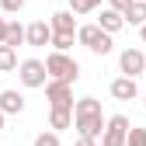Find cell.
Returning <instances> with one entry per match:
<instances>
[{
    "mask_svg": "<svg viewBox=\"0 0 146 146\" xmlns=\"http://www.w3.org/2000/svg\"><path fill=\"white\" fill-rule=\"evenodd\" d=\"M45 63V73H49V80H66V84H77L80 80V63L70 56V52H59V49H52L49 56L42 59Z\"/></svg>",
    "mask_w": 146,
    "mask_h": 146,
    "instance_id": "obj_1",
    "label": "cell"
},
{
    "mask_svg": "<svg viewBox=\"0 0 146 146\" xmlns=\"http://www.w3.org/2000/svg\"><path fill=\"white\" fill-rule=\"evenodd\" d=\"M77 42L84 49H90L94 56H108L111 52V35L98 25H77Z\"/></svg>",
    "mask_w": 146,
    "mask_h": 146,
    "instance_id": "obj_2",
    "label": "cell"
},
{
    "mask_svg": "<svg viewBox=\"0 0 146 146\" xmlns=\"http://www.w3.org/2000/svg\"><path fill=\"white\" fill-rule=\"evenodd\" d=\"M17 80H21L28 90L42 87V84L49 80V73H45V63H42V59H21V63H17Z\"/></svg>",
    "mask_w": 146,
    "mask_h": 146,
    "instance_id": "obj_3",
    "label": "cell"
},
{
    "mask_svg": "<svg viewBox=\"0 0 146 146\" xmlns=\"http://www.w3.org/2000/svg\"><path fill=\"white\" fill-rule=\"evenodd\" d=\"M45 101L49 108H73V84L66 80H45Z\"/></svg>",
    "mask_w": 146,
    "mask_h": 146,
    "instance_id": "obj_4",
    "label": "cell"
},
{
    "mask_svg": "<svg viewBox=\"0 0 146 146\" xmlns=\"http://www.w3.org/2000/svg\"><path fill=\"white\" fill-rule=\"evenodd\" d=\"M118 70L125 73V77H139V73L146 70V52L143 49H122L118 52Z\"/></svg>",
    "mask_w": 146,
    "mask_h": 146,
    "instance_id": "obj_5",
    "label": "cell"
},
{
    "mask_svg": "<svg viewBox=\"0 0 146 146\" xmlns=\"http://www.w3.org/2000/svg\"><path fill=\"white\" fill-rule=\"evenodd\" d=\"M108 90H111L115 101H136V98H139V84H136V77H125V73H122V77H115Z\"/></svg>",
    "mask_w": 146,
    "mask_h": 146,
    "instance_id": "obj_6",
    "label": "cell"
},
{
    "mask_svg": "<svg viewBox=\"0 0 146 146\" xmlns=\"http://www.w3.org/2000/svg\"><path fill=\"white\" fill-rule=\"evenodd\" d=\"M49 38H52V28H49V21H31V25L25 28V45H31V49H42V45H49Z\"/></svg>",
    "mask_w": 146,
    "mask_h": 146,
    "instance_id": "obj_7",
    "label": "cell"
},
{
    "mask_svg": "<svg viewBox=\"0 0 146 146\" xmlns=\"http://www.w3.org/2000/svg\"><path fill=\"white\" fill-rule=\"evenodd\" d=\"M125 132H129V118H125V115H111V118H104V132H101V139L125 143Z\"/></svg>",
    "mask_w": 146,
    "mask_h": 146,
    "instance_id": "obj_8",
    "label": "cell"
},
{
    "mask_svg": "<svg viewBox=\"0 0 146 146\" xmlns=\"http://www.w3.org/2000/svg\"><path fill=\"white\" fill-rule=\"evenodd\" d=\"M73 129H77V136L101 139V132H104V115H94V118H77V122H73Z\"/></svg>",
    "mask_w": 146,
    "mask_h": 146,
    "instance_id": "obj_9",
    "label": "cell"
},
{
    "mask_svg": "<svg viewBox=\"0 0 146 146\" xmlns=\"http://www.w3.org/2000/svg\"><path fill=\"white\" fill-rule=\"evenodd\" d=\"M98 28H104L108 35H115V31H122L125 28V17L115 11V7H101V14H98V21H94Z\"/></svg>",
    "mask_w": 146,
    "mask_h": 146,
    "instance_id": "obj_10",
    "label": "cell"
},
{
    "mask_svg": "<svg viewBox=\"0 0 146 146\" xmlns=\"http://www.w3.org/2000/svg\"><path fill=\"white\" fill-rule=\"evenodd\" d=\"M0 111H4V115H21L25 111V94H21V90H0Z\"/></svg>",
    "mask_w": 146,
    "mask_h": 146,
    "instance_id": "obj_11",
    "label": "cell"
},
{
    "mask_svg": "<svg viewBox=\"0 0 146 146\" xmlns=\"http://www.w3.org/2000/svg\"><path fill=\"white\" fill-rule=\"evenodd\" d=\"M101 115V101L98 98H80V101H73V122L77 118H94Z\"/></svg>",
    "mask_w": 146,
    "mask_h": 146,
    "instance_id": "obj_12",
    "label": "cell"
},
{
    "mask_svg": "<svg viewBox=\"0 0 146 146\" xmlns=\"http://www.w3.org/2000/svg\"><path fill=\"white\" fill-rule=\"evenodd\" d=\"M49 129L52 132L73 129V108H52V111H49Z\"/></svg>",
    "mask_w": 146,
    "mask_h": 146,
    "instance_id": "obj_13",
    "label": "cell"
},
{
    "mask_svg": "<svg viewBox=\"0 0 146 146\" xmlns=\"http://www.w3.org/2000/svg\"><path fill=\"white\" fill-rule=\"evenodd\" d=\"M49 28L52 31H70V35H77V17H73V11H56L49 17Z\"/></svg>",
    "mask_w": 146,
    "mask_h": 146,
    "instance_id": "obj_14",
    "label": "cell"
},
{
    "mask_svg": "<svg viewBox=\"0 0 146 146\" xmlns=\"http://www.w3.org/2000/svg\"><path fill=\"white\" fill-rule=\"evenodd\" d=\"M122 17H125V25H136V28H139V25L146 21V0H132V4L125 7Z\"/></svg>",
    "mask_w": 146,
    "mask_h": 146,
    "instance_id": "obj_15",
    "label": "cell"
},
{
    "mask_svg": "<svg viewBox=\"0 0 146 146\" xmlns=\"http://www.w3.org/2000/svg\"><path fill=\"white\" fill-rule=\"evenodd\" d=\"M11 70H17V49L0 42V73H11Z\"/></svg>",
    "mask_w": 146,
    "mask_h": 146,
    "instance_id": "obj_16",
    "label": "cell"
},
{
    "mask_svg": "<svg viewBox=\"0 0 146 146\" xmlns=\"http://www.w3.org/2000/svg\"><path fill=\"white\" fill-rule=\"evenodd\" d=\"M4 42H7L11 49L25 45V25H17V21H7V31H4Z\"/></svg>",
    "mask_w": 146,
    "mask_h": 146,
    "instance_id": "obj_17",
    "label": "cell"
},
{
    "mask_svg": "<svg viewBox=\"0 0 146 146\" xmlns=\"http://www.w3.org/2000/svg\"><path fill=\"white\" fill-rule=\"evenodd\" d=\"M73 42H77V35H70V31H52V38H49V45L59 49V52H70Z\"/></svg>",
    "mask_w": 146,
    "mask_h": 146,
    "instance_id": "obj_18",
    "label": "cell"
},
{
    "mask_svg": "<svg viewBox=\"0 0 146 146\" xmlns=\"http://www.w3.org/2000/svg\"><path fill=\"white\" fill-rule=\"evenodd\" d=\"M101 7V0H70V11L73 14H94Z\"/></svg>",
    "mask_w": 146,
    "mask_h": 146,
    "instance_id": "obj_19",
    "label": "cell"
},
{
    "mask_svg": "<svg viewBox=\"0 0 146 146\" xmlns=\"http://www.w3.org/2000/svg\"><path fill=\"white\" fill-rule=\"evenodd\" d=\"M125 146H146V129L129 125V132H125Z\"/></svg>",
    "mask_w": 146,
    "mask_h": 146,
    "instance_id": "obj_20",
    "label": "cell"
},
{
    "mask_svg": "<svg viewBox=\"0 0 146 146\" xmlns=\"http://www.w3.org/2000/svg\"><path fill=\"white\" fill-rule=\"evenodd\" d=\"M35 146H59V132H38Z\"/></svg>",
    "mask_w": 146,
    "mask_h": 146,
    "instance_id": "obj_21",
    "label": "cell"
},
{
    "mask_svg": "<svg viewBox=\"0 0 146 146\" xmlns=\"http://www.w3.org/2000/svg\"><path fill=\"white\" fill-rule=\"evenodd\" d=\"M25 7V0H0V14H17Z\"/></svg>",
    "mask_w": 146,
    "mask_h": 146,
    "instance_id": "obj_22",
    "label": "cell"
},
{
    "mask_svg": "<svg viewBox=\"0 0 146 146\" xmlns=\"http://www.w3.org/2000/svg\"><path fill=\"white\" fill-rule=\"evenodd\" d=\"M132 4V0H108V7H115L118 14H125V7H129Z\"/></svg>",
    "mask_w": 146,
    "mask_h": 146,
    "instance_id": "obj_23",
    "label": "cell"
},
{
    "mask_svg": "<svg viewBox=\"0 0 146 146\" xmlns=\"http://www.w3.org/2000/svg\"><path fill=\"white\" fill-rule=\"evenodd\" d=\"M73 146H98V139H87V136H80V139L73 143Z\"/></svg>",
    "mask_w": 146,
    "mask_h": 146,
    "instance_id": "obj_24",
    "label": "cell"
},
{
    "mask_svg": "<svg viewBox=\"0 0 146 146\" xmlns=\"http://www.w3.org/2000/svg\"><path fill=\"white\" fill-rule=\"evenodd\" d=\"M4 31H7V17L0 14V42H4Z\"/></svg>",
    "mask_w": 146,
    "mask_h": 146,
    "instance_id": "obj_25",
    "label": "cell"
},
{
    "mask_svg": "<svg viewBox=\"0 0 146 146\" xmlns=\"http://www.w3.org/2000/svg\"><path fill=\"white\" fill-rule=\"evenodd\" d=\"M98 146H125V143H111V139H101Z\"/></svg>",
    "mask_w": 146,
    "mask_h": 146,
    "instance_id": "obj_26",
    "label": "cell"
},
{
    "mask_svg": "<svg viewBox=\"0 0 146 146\" xmlns=\"http://www.w3.org/2000/svg\"><path fill=\"white\" fill-rule=\"evenodd\" d=\"M139 38H143V45H146V21L139 25Z\"/></svg>",
    "mask_w": 146,
    "mask_h": 146,
    "instance_id": "obj_27",
    "label": "cell"
},
{
    "mask_svg": "<svg viewBox=\"0 0 146 146\" xmlns=\"http://www.w3.org/2000/svg\"><path fill=\"white\" fill-rule=\"evenodd\" d=\"M4 122H7V115H4V111H0V132H4Z\"/></svg>",
    "mask_w": 146,
    "mask_h": 146,
    "instance_id": "obj_28",
    "label": "cell"
},
{
    "mask_svg": "<svg viewBox=\"0 0 146 146\" xmlns=\"http://www.w3.org/2000/svg\"><path fill=\"white\" fill-rule=\"evenodd\" d=\"M143 104H146V94H143Z\"/></svg>",
    "mask_w": 146,
    "mask_h": 146,
    "instance_id": "obj_29",
    "label": "cell"
}]
</instances>
